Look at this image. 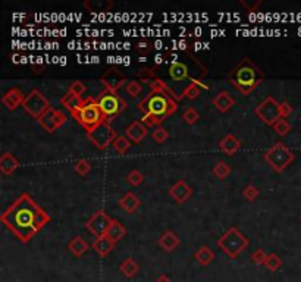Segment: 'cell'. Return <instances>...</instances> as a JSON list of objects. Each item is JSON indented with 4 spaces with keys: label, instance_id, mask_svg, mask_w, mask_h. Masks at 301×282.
Listing matches in <instances>:
<instances>
[{
    "label": "cell",
    "instance_id": "obj_1",
    "mask_svg": "<svg viewBox=\"0 0 301 282\" xmlns=\"http://www.w3.org/2000/svg\"><path fill=\"white\" fill-rule=\"evenodd\" d=\"M0 221L15 234L16 238L28 243L50 221V216L28 193H24L0 216Z\"/></svg>",
    "mask_w": 301,
    "mask_h": 282
},
{
    "label": "cell",
    "instance_id": "obj_2",
    "mask_svg": "<svg viewBox=\"0 0 301 282\" xmlns=\"http://www.w3.org/2000/svg\"><path fill=\"white\" fill-rule=\"evenodd\" d=\"M229 84H232L238 91H241L244 96L250 94L257 85L263 81V72L262 69L251 62V59L244 57L228 75Z\"/></svg>",
    "mask_w": 301,
    "mask_h": 282
},
{
    "label": "cell",
    "instance_id": "obj_3",
    "mask_svg": "<svg viewBox=\"0 0 301 282\" xmlns=\"http://www.w3.org/2000/svg\"><path fill=\"white\" fill-rule=\"evenodd\" d=\"M137 107L140 110H143L144 113L149 112V113L157 116L159 119L165 121L168 116H171L172 113H175L178 110V103L175 99H172L168 94L150 93L143 102H140L137 104Z\"/></svg>",
    "mask_w": 301,
    "mask_h": 282
},
{
    "label": "cell",
    "instance_id": "obj_4",
    "mask_svg": "<svg viewBox=\"0 0 301 282\" xmlns=\"http://www.w3.org/2000/svg\"><path fill=\"white\" fill-rule=\"evenodd\" d=\"M85 129L87 132L91 131L93 128H96L99 124L107 121L106 116L103 115L97 100H94L93 97H87L84 99V104L79 110H76L74 115H72Z\"/></svg>",
    "mask_w": 301,
    "mask_h": 282
},
{
    "label": "cell",
    "instance_id": "obj_5",
    "mask_svg": "<svg viewBox=\"0 0 301 282\" xmlns=\"http://www.w3.org/2000/svg\"><path fill=\"white\" fill-rule=\"evenodd\" d=\"M218 246L222 252H225L231 259L238 257L247 247H249V238L235 227H231L219 240Z\"/></svg>",
    "mask_w": 301,
    "mask_h": 282
},
{
    "label": "cell",
    "instance_id": "obj_6",
    "mask_svg": "<svg viewBox=\"0 0 301 282\" xmlns=\"http://www.w3.org/2000/svg\"><path fill=\"white\" fill-rule=\"evenodd\" d=\"M265 160L276 171L282 172L284 169L288 168V165L294 160V153L282 143L278 141L272 149H269L265 153Z\"/></svg>",
    "mask_w": 301,
    "mask_h": 282
},
{
    "label": "cell",
    "instance_id": "obj_7",
    "mask_svg": "<svg viewBox=\"0 0 301 282\" xmlns=\"http://www.w3.org/2000/svg\"><path fill=\"white\" fill-rule=\"evenodd\" d=\"M97 103H99V106H100V109L107 121L112 119L113 116L119 115L121 112H124L126 107V103L122 100V97H119L116 94V91H110V90H104L99 96Z\"/></svg>",
    "mask_w": 301,
    "mask_h": 282
},
{
    "label": "cell",
    "instance_id": "obj_8",
    "mask_svg": "<svg viewBox=\"0 0 301 282\" xmlns=\"http://www.w3.org/2000/svg\"><path fill=\"white\" fill-rule=\"evenodd\" d=\"M87 137L90 138V141L100 150L107 149L110 144H113V141L119 137L118 132L110 127L109 121H104L101 124H99L96 128H93L91 131L87 132Z\"/></svg>",
    "mask_w": 301,
    "mask_h": 282
},
{
    "label": "cell",
    "instance_id": "obj_9",
    "mask_svg": "<svg viewBox=\"0 0 301 282\" xmlns=\"http://www.w3.org/2000/svg\"><path fill=\"white\" fill-rule=\"evenodd\" d=\"M22 107L35 119H38L44 112H47L51 106L49 103V100L44 97V94H41L40 90L34 88L31 90V93L25 97L24 103H22Z\"/></svg>",
    "mask_w": 301,
    "mask_h": 282
},
{
    "label": "cell",
    "instance_id": "obj_10",
    "mask_svg": "<svg viewBox=\"0 0 301 282\" xmlns=\"http://www.w3.org/2000/svg\"><path fill=\"white\" fill-rule=\"evenodd\" d=\"M279 104L276 102L275 97L272 96H268L256 109H254V113L266 124V125H271L274 127L275 122L278 119H281V115H279Z\"/></svg>",
    "mask_w": 301,
    "mask_h": 282
},
{
    "label": "cell",
    "instance_id": "obj_11",
    "mask_svg": "<svg viewBox=\"0 0 301 282\" xmlns=\"http://www.w3.org/2000/svg\"><path fill=\"white\" fill-rule=\"evenodd\" d=\"M112 224V218L104 210H97L91 215V218L85 222L87 230L96 235V238L107 234V230Z\"/></svg>",
    "mask_w": 301,
    "mask_h": 282
},
{
    "label": "cell",
    "instance_id": "obj_12",
    "mask_svg": "<svg viewBox=\"0 0 301 282\" xmlns=\"http://www.w3.org/2000/svg\"><path fill=\"white\" fill-rule=\"evenodd\" d=\"M38 124L47 131V132H54L56 129L62 128L63 124L68 121L66 115L62 110H56L53 107H50L47 112H44L38 119Z\"/></svg>",
    "mask_w": 301,
    "mask_h": 282
},
{
    "label": "cell",
    "instance_id": "obj_13",
    "mask_svg": "<svg viewBox=\"0 0 301 282\" xmlns=\"http://www.w3.org/2000/svg\"><path fill=\"white\" fill-rule=\"evenodd\" d=\"M100 81L106 87V90L118 91L124 84H126V77L118 69H109L100 77Z\"/></svg>",
    "mask_w": 301,
    "mask_h": 282
},
{
    "label": "cell",
    "instance_id": "obj_14",
    "mask_svg": "<svg viewBox=\"0 0 301 282\" xmlns=\"http://www.w3.org/2000/svg\"><path fill=\"white\" fill-rule=\"evenodd\" d=\"M169 196H171L176 203H185V202L193 196V188H191L184 179H179L178 182H175V184L171 187Z\"/></svg>",
    "mask_w": 301,
    "mask_h": 282
},
{
    "label": "cell",
    "instance_id": "obj_15",
    "mask_svg": "<svg viewBox=\"0 0 301 282\" xmlns=\"http://www.w3.org/2000/svg\"><path fill=\"white\" fill-rule=\"evenodd\" d=\"M149 134V128L141 122V121H134L126 129L125 135L132 141V143H141Z\"/></svg>",
    "mask_w": 301,
    "mask_h": 282
},
{
    "label": "cell",
    "instance_id": "obj_16",
    "mask_svg": "<svg viewBox=\"0 0 301 282\" xmlns=\"http://www.w3.org/2000/svg\"><path fill=\"white\" fill-rule=\"evenodd\" d=\"M24 100H25V97H24L22 91H21L19 88H16V87L7 90L6 94L1 97V103H3L9 110H15L18 106H22Z\"/></svg>",
    "mask_w": 301,
    "mask_h": 282
},
{
    "label": "cell",
    "instance_id": "obj_17",
    "mask_svg": "<svg viewBox=\"0 0 301 282\" xmlns=\"http://www.w3.org/2000/svg\"><path fill=\"white\" fill-rule=\"evenodd\" d=\"M159 246L165 250V252H174L179 244H181V240H179V237L174 232V231H171V230H168V231H165L162 235H160V238H159Z\"/></svg>",
    "mask_w": 301,
    "mask_h": 282
},
{
    "label": "cell",
    "instance_id": "obj_18",
    "mask_svg": "<svg viewBox=\"0 0 301 282\" xmlns=\"http://www.w3.org/2000/svg\"><path fill=\"white\" fill-rule=\"evenodd\" d=\"M235 104V99L228 93V91H221L218 93V96L213 99V106L222 112V113H226L232 106Z\"/></svg>",
    "mask_w": 301,
    "mask_h": 282
},
{
    "label": "cell",
    "instance_id": "obj_19",
    "mask_svg": "<svg viewBox=\"0 0 301 282\" xmlns=\"http://www.w3.org/2000/svg\"><path fill=\"white\" fill-rule=\"evenodd\" d=\"M18 168H19V162L12 153L6 152L0 156V171L3 175H12Z\"/></svg>",
    "mask_w": 301,
    "mask_h": 282
},
{
    "label": "cell",
    "instance_id": "obj_20",
    "mask_svg": "<svg viewBox=\"0 0 301 282\" xmlns=\"http://www.w3.org/2000/svg\"><path fill=\"white\" fill-rule=\"evenodd\" d=\"M169 75L172 79L175 81H182V79H187V78H191L190 77V72H188V66L187 63L184 62H178V60H174L169 66Z\"/></svg>",
    "mask_w": 301,
    "mask_h": 282
},
{
    "label": "cell",
    "instance_id": "obj_21",
    "mask_svg": "<svg viewBox=\"0 0 301 282\" xmlns=\"http://www.w3.org/2000/svg\"><path fill=\"white\" fill-rule=\"evenodd\" d=\"M219 147H221V150H222L224 153H226V154L231 156V154H234V153L241 147V141H240V138L235 137L234 134H228V135H225V137L221 140Z\"/></svg>",
    "mask_w": 301,
    "mask_h": 282
},
{
    "label": "cell",
    "instance_id": "obj_22",
    "mask_svg": "<svg viewBox=\"0 0 301 282\" xmlns=\"http://www.w3.org/2000/svg\"><path fill=\"white\" fill-rule=\"evenodd\" d=\"M140 205H141L140 199H138L134 193H131V191H128L126 194H124V196L121 197V200H119V206H121L125 212H128V213H134V212L140 207Z\"/></svg>",
    "mask_w": 301,
    "mask_h": 282
},
{
    "label": "cell",
    "instance_id": "obj_23",
    "mask_svg": "<svg viewBox=\"0 0 301 282\" xmlns=\"http://www.w3.org/2000/svg\"><path fill=\"white\" fill-rule=\"evenodd\" d=\"M115 247V243L107 237V235H103V237H99L94 240L93 243V249L101 256V257H106Z\"/></svg>",
    "mask_w": 301,
    "mask_h": 282
},
{
    "label": "cell",
    "instance_id": "obj_24",
    "mask_svg": "<svg viewBox=\"0 0 301 282\" xmlns=\"http://www.w3.org/2000/svg\"><path fill=\"white\" fill-rule=\"evenodd\" d=\"M60 103H62V106H65V107L71 112V115H74L76 110H79V109L82 107L84 99H79V97H76L75 94L68 93V94H65V96L62 97Z\"/></svg>",
    "mask_w": 301,
    "mask_h": 282
},
{
    "label": "cell",
    "instance_id": "obj_25",
    "mask_svg": "<svg viewBox=\"0 0 301 282\" xmlns=\"http://www.w3.org/2000/svg\"><path fill=\"white\" fill-rule=\"evenodd\" d=\"M125 234H126V228H125L118 219H112V224H110V227H109L106 235L116 244V243H119V241L124 238Z\"/></svg>",
    "mask_w": 301,
    "mask_h": 282
},
{
    "label": "cell",
    "instance_id": "obj_26",
    "mask_svg": "<svg viewBox=\"0 0 301 282\" xmlns=\"http://www.w3.org/2000/svg\"><path fill=\"white\" fill-rule=\"evenodd\" d=\"M150 85V90H151V93H160V94H168V96H171L172 99H175V100H179V99H182V97H179V96H176V93L163 81V79H160V78H157V79H154L153 82H150L149 84Z\"/></svg>",
    "mask_w": 301,
    "mask_h": 282
},
{
    "label": "cell",
    "instance_id": "obj_27",
    "mask_svg": "<svg viewBox=\"0 0 301 282\" xmlns=\"http://www.w3.org/2000/svg\"><path fill=\"white\" fill-rule=\"evenodd\" d=\"M68 249L75 257H81L88 250V243L82 237H74L68 244Z\"/></svg>",
    "mask_w": 301,
    "mask_h": 282
},
{
    "label": "cell",
    "instance_id": "obj_28",
    "mask_svg": "<svg viewBox=\"0 0 301 282\" xmlns=\"http://www.w3.org/2000/svg\"><path fill=\"white\" fill-rule=\"evenodd\" d=\"M194 257H196V260H197L200 265L207 266L209 263L213 262V259H215V253H213V250H210L207 246H203L201 249H199V250L196 252Z\"/></svg>",
    "mask_w": 301,
    "mask_h": 282
},
{
    "label": "cell",
    "instance_id": "obj_29",
    "mask_svg": "<svg viewBox=\"0 0 301 282\" xmlns=\"http://www.w3.org/2000/svg\"><path fill=\"white\" fill-rule=\"evenodd\" d=\"M119 271H121L126 278H132V277L138 272V265H137V262H135L132 257H128V259H125V260L121 263Z\"/></svg>",
    "mask_w": 301,
    "mask_h": 282
},
{
    "label": "cell",
    "instance_id": "obj_30",
    "mask_svg": "<svg viewBox=\"0 0 301 282\" xmlns=\"http://www.w3.org/2000/svg\"><path fill=\"white\" fill-rule=\"evenodd\" d=\"M137 78L141 81V82H146V84H150L153 82L154 79H157V74H156V69L153 68H141L138 72H137Z\"/></svg>",
    "mask_w": 301,
    "mask_h": 282
},
{
    "label": "cell",
    "instance_id": "obj_31",
    "mask_svg": "<svg viewBox=\"0 0 301 282\" xmlns=\"http://www.w3.org/2000/svg\"><path fill=\"white\" fill-rule=\"evenodd\" d=\"M113 149L119 153V154H125L129 147H131V140L126 135H119L115 141H113Z\"/></svg>",
    "mask_w": 301,
    "mask_h": 282
},
{
    "label": "cell",
    "instance_id": "obj_32",
    "mask_svg": "<svg viewBox=\"0 0 301 282\" xmlns=\"http://www.w3.org/2000/svg\"><path fill=\"white\" fill-rule=\"evenodd\" d=\"M213 174L219 178V179H225L226 177H229L231 174V166L224 162V160H219L215 166H213Z\"/></svg>",
    "mask_w": 301,
    "mask_h": 282
},
{
    "label": "cell",
    "instance_id": "obj_33",
    "mask_svg": "<svg viewBox=\"0 0 301 282\" xmlns=\"http://www.w3.org/2000/svg\"><path fill=\"white\" fill-rule=\"evenodd\" d=\"M265 266L269 269V271H272V272H275V271H278L281 266H282V259L278 256V255H275V253H271V255H268V257H266V262H265Z\"/></svg>",
    "mask_w": 301,
    "mask_h": 282
},
{
    "label": "cell",
    "instance_id": "obj_34",
    "mask_svg": "<svg viewBox=\"0 0 301 282\" xmlns=\"http://www.w3.org/2000/svg\"><path fill=\"white\" fill-rule=\"evenodd\" d=\"M274 129H275V132H276L278 135L284 137V135H287V134L291 131V124H290L285 118H281V119H278V121L275 122Z\"/></svg>",
    "mask_w": 301,
    "mask_h": 282
},
{
    "label": "cell",
    "instance_id": "obj_35",
    "mask_svg": "<svg viewBox=\"0 0 301 282\" xmlns=\"http://www.w3.org/2000/svg\"><path fill=\"white\" fill-rule=\"evenodd\" d=\"M125 91L131 96V97H137L143 93V84L140 81H128L125 84Z\"/></svg>",
    "mask_w": 301,
    "mask_h": 282
},
{
    "label": "cell",
    "instance_id": "obj_36",
    "mask_svg": "<svg viewBox=\"0 0 301 282\" xmlns=\"http://www.w3.org/2000/svg\"><path fill=\"white\" fill-rule=\"evenodd\" d=\"M151 138H153V141H156L157 144H163V143L169 138V132H168V129H165L163 127H157V128H154V131H153V134H151Z\"/></svg>",
    "mask_w": 301,
    "mask_h": 282
},
{
    "label": "cell",
    "instance_id": "obj_37",
    "mask_svg": "<svg viewBox=\"0 0 301 282\" xmlns=\"http://www.w3.org/2000/svg\"><path fill=\"white\" fill-rule=\"evenodd\" d=\"M85 91H87V87H85V84H84L82 81H74V82L69 85V93L75 94V96L79 97V99H82V96L85 94Z\"/></svg>",
    "mask_w": 301,
    "mask_h": 282
},
{
    "label": "cell",
    "instance_id": "obj_38",
    "mask_svg": "<svg viewBox=\"0 0 301 282\" xmlns=\"http://www.w3.org/2000/svg\"><path fill=\"white\" fill-rule=\"evenodd\" d=\"M141 122L147 127V128H150V127H160V124L163 122L162 119H159L157 116H154V115H151V113H149V112H146L144 113V116L141 118Z\"/></svg>",
    "mask_w": 301,
    "mask_h": 282
},
{
    "label": "cell",
    "instance_id": "obj_39",
    "mask_svg": "<svg viewBox=\"0 0 301 282\" xmlns=\"http://www.w3.org/2000/svg\"><path fill=\"white\" fill-rule=\"evenodd\" d=\"M199 94H200V88H199L196 84L191 82V84L182 91L181 97H182V99H188V100H194L196 97H199Z\"/></svg>",
    "mask_w": 301,
    "mask_h": 282
},
{
    "label": "cell",
    "instance_id": "obj_40",
    "mask_svg": "<svg viewBox=\"0 0 301 282\" xmlns=\"http://www.w3.org/2000/svg\"><path fill=\"white\" fill-rule=\"evenodd\" d=\"M75 171L78 175L81 177H85L90 171H91V163L87 160V159H81L75 163Z\"/></svg>",
    "mask_w": 301,
    "mask_h": 282
},
{
    "label": "cell",
    "instance_id": "obj_41",
    "mask_svg": "<svg viewBox=\"0 0 301 282\" xmlns=\"http://www.w3.org/2000/svg\"><path fill=\"white\" fill-rule=\"evenodd\" d=\"M182 118H184V121H185L188 125H193V124H196V122L200 119V115H199V112H197L194 107H188V109L184 112Z\"/></svg>",
    "mask_w": 301,
    "mask_h": 282
},
{
    "label": "cell",
    "instance_id": "obj_42",
    "mask_svg": "<svg viewBox=\"0 0 301 282\" xmlns=\"http://www.w3.org/2000/svg\"><path fill=\"white\" fill-rule=\"evenodd\" d=\"M128 182L131 184V185H140L141 182H143V179H144V175L138 171V169H132L129 174H128Z\"/></svg>",
    "mask_w": 301,
    "mask_h": 282
},
{
    "label": "cell",
    "instance_id": "obj_43",
    "mask_svg": "<svg viewBox=\"0 0 301 282\" xmlns=\"http://www.w3.org/2000/svg\"><path fill=\"white\" fill-rule=\"evenodd\" d=\"M243 196L246 197V200H249V202H254V200L259 197V188H256L253 184H250V185H247V187L244 188Z\"/></svg>",
    "mask_w": 301,
    "mask_h": 282
},
{
    "label": "cell",
    "instance_id": "obj_44",
    "mask_svg": "<svg viewBox=\"0 0 301 282\" xmlns=\"http://www.w3.org/2000/svg\"><path fill=\"white\" fill-rule=\"evenodd\" d=\"M266 257H268V255H266V252H265L263 249H257V250L251 255V260H253L256 265H265Z\"/></svg>",
    "mask_w": 301,
    "mask_h": 282
},
{
    "label": "cell",
    "instance_id": "obj_45",
    "mask_svg": "<svg viewBox=\"0 0 301 282\" xmlns=\"http://www.w3.org/2000/svg\"><path fill=\"white\" fill-rule=\"evenodd\" d=\"M291 113H293V106L288 102H282L279 104V115H281V118H287Z\"/></svg>",
    "mask_w": 301,
    "mask_h": 282
},
{
    "label": "cell",
    "instance_id": "obj_46",
    "mask_svg": "<svg viewBox=\"0 0 301 282\" xmlns=\"http://www.w3.org/2000/svg\"><path fill=\"white\" fill-rule=\"evenodd\" d=\"M135 49H137V50H138L141 54H147V53H149V51L153 49V44L144 40V41H140V43L137 44V47H135Z\"/></svg>",
    "mask_w": 301,
    "mask_h": 282
},
{
    "label": "cell",
    "instance_id": "obj_47",
    "mask_svg": "<svg viewBox=\"0 0 301 282\" xmlns=\"http://www.w3.org/2000/svg\"><path fill=\"white\" fill-rule=\"evenodd\" d=\"M241 4H243V6H246V7H247L249 10H251V12H254V10H256V9H257V7H259V6L262 4V1L259 0V1H256L254 4H250L249 1H244V0H243V1H241Z\"/></svg>",
    "mask_w": 301,
    "mask_h": 282
},
{
    "label": "cell",
    "instance_id": "obj_48",
    "mask_svg": "<svg viewBox=\"0 0 301 282\" xmlns=\"http://www.w3.org/2000/svg\"><path fill=\"white\" fill-rule=\"evenodd\" d=\"M190 81H191L193 84H196V85H197L200 90H201V88H203V90H209V85L203 84V82H201L200 79H197V78H193V77H191V78H190Z\"/></svg>",
    "mask_w": 301,
    "mask_h": 282
},
{
    "label": "cell",
    "instance_id": "obj_49",
    "mask_svg": "<svg viewBox=\"0 0 301 282\" xmlns=\"http://www.w3.org/2000/svg\"><path fill=\"white\" fill-rule=\"evenodd\" d=\"M163 59H165V56H163V54H160V53H159V54H156V56H154V62H156V65H160V63L163 62Z\"/></svg>",
    "mask_w": 301,
    "mask_h": 282
},
{
    "label": "cell",
    "instance_id": "obj_50",
    "mask_svg": "<svg viewBox=\"0 0 301 282\" xmlns=\"http://www.w3.org/2000/svg\"><path fill=\"white\" fill-rule=\"evenodd\" d=\"M156 282H172V281H171L169 277H166V275H160V277L156 280Z\"/></svg>",
    "mask_w": 301,
    "mask_h": 282
},
{
    "label": "cell",
    "instance_id": "obj_51",
    "mask_svg": "<svg viewBox=\"0 0 301 282\" xmlns=\"http://www.w3.org/2000/svg\"><path fill=\"white\" fill-rule=\"evenodd\" d=\"M32 72H34V74H41V72H43V65L32 66Z\"/></svg>",
    "mask_w": 301,
    "mask_h": 282
},
{
    "label": "cell",
    "instance_id": "obj_52",
    "mask_svg": "<svg viewBox=\"0 0 301 282\" xmlns=\"http://www.w3.org/2000/svg\"><path fill=\"white\" fill-rule=\"evenodd\" d=\"M300 221H301V216H300Z\"/></svg>",
    "mask_w": 301,
    "mask_h": 282
}]
</instances>
